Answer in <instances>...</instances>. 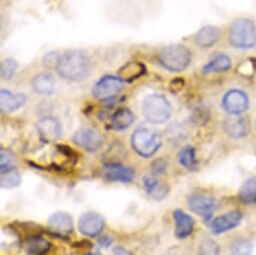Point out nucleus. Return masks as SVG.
Wrapping results in <instances>:
<instances>
[{
	"label": "nucleus",
	"instance_id": "nucleus-25",
	"mask_svg": "<svg viewBox=\"0 0 256 255\" xmlns=\"http://www.w3.org/2000/svg\"><path fill=\"white\" fill-rule=\"evenodd\" d=\"M22 184V176L20 173L12 168L4 172H2V187L4 189H12Z\"/></svg>",
	"mask_w": 256,
	"mask_h": 255
},
{
	"label": "nucleus",
	"instance_id": "nucleus-26",
	"mask_svg": "<svg viewBox=\"0 0 256 255\" xmlns=\"http://www.w3.org/2000/svg\"><path fill=\"white\" fill-rule=\"evenodd\" d=\"M179 162L187 169H193L196 167L197 160L195 157V149L191 146L183 148L179 153Z\"/></svg>",
	"mask_w": 256,
	"mask_h": 255
},
{
	"label": "nucleus",
	"instance_id": "nucleus-7",
	"mask_svg": "<svg viewBox=\"0 0 256 255\" xmlns=\"http://www.w3.org/2000/svg\"><path fill=\"white\" fill-rule=\"evenodd\" d=\"M222 108L231 116H239L249 108L248 96L240 90H230L222 98Z\"/></svg>",
	"mask_w": 256,
	"mask_h": 255
},
{
	"label": "nucleus",
	"instance_id": "nucleus-29",
	"mask_svg": "<svg viewBox=\"0 0 256 255\" xmlns=\"http://www.w3.org/2000/svg\"><path fill=\"white\" fill-rule=\"evenodd\" d=\"M200 255H219V246L212 239H203L199 246Z\"/></svg>",
	"mask_w": 256,
	"mask_h": 255
},
{
	"label": "nucleus",
	"instance_id": "nucleus-18",
	"mask_svg": "<svg viewBox=\"0 0 256 255\" xmlns=\"http://www.w3.org/2000/svg\"><path fill=\"white\" fill-rule=\"evenodd\" d=\"M32 84L36 92L42 96H50L54 92L56 80L52 74L48 72H42L34 78Z\"/></svg>",
	"mask_w": 256,
	"mask_h": 255
},
{
	"label": "nucleus",
	"instance_id": "nucleus-4",
	"mask_svg": "<svg viewBox=\"0 0 256 255\" xmlns=\"http://www.w3.org/2000/svg\"><path fill=\"white\" fill-rule=\"evenodd\" d=\"M142 112L145 118L153 124L166 122L172 114L168 100L162 94H149L142 104Z\"/></svg>",
	"mask_w": 256,
	"mask_h": 255
},
{
	"label": "nucleus",
	"instance_id": "nucleus-23",
	"mask_svg": "<svg viewBox=\"0 0 256 255\" xmlns=\"http://www.w3.org/2000/svg\"><path fill=\"white\" fill-rule=\"evenodd\" d=\"M146 72V68L142 62H128L118 70V78L122 80L132 82L139 78Z\"/></svg>",
	"mask_w": 256,
	"mask_h": 255
},
{
	"label": "nucleus",
	"instance_id": "nucleus-5",
	"mask_svg": "<svg viewBox=\"0 0 256 255\" xmlns=\"http://www.w3.org/2000/svg\"><path fill=\"white\" fill-rule=\"evenodd\" d=\"M132 147L137 154L142 157L148 158L153 156L161 147L160 135L148 128H139L137 129L131 139Z\"/></svg>",
	"mask_w": 256,
	"mask_h": 255
},
{
	"label": "nucleus",
	"instance_id": "nucleus-9",
	"mask_svg": "<svg viewBox=\"0 0 256 255\" xmlns=\"http://www.w3.org/2000/svg\"><path fill=\"white\" fill-rule=\"evenodd\" d=\"M36 128L40 139L46 143H52L58 141L62 133L60 122L52 116L40 118L36 124Z\"/></svg>",
	"mask_w": 256,
	"mask_h": 255
},
{
	"label": "nucleus",
	"instance_id": "nucleus-17",
	"mask_svg": "<svg viewBox=\"0 0 256 255\" xmlns=\"http://www.w3.org/2000/svg\"><path fill=\"white\" fill-rule=\"evenodd\" d=\"M48 224L56 234L62 236L72 233L74 228L72 217L64 212L54 213L48 219Z\"/></svg>",
	"mask_w": 256,
	"mask_h": 255
},
{
	"label": "nucleus",
	"instance_id": "nucleus-15",
	"mask_svg": "<svg viewBox=\"0 0 256 255\" xmlns=\"http://www.w3.org/2000/svg\"><path fill=\"white\" fill-rule=\"evenodd\" d=\"M174 220L176 223L175 234L177 238L184 239L192 234L194 229V220L184 211L177 209L173 213Z\"/></svg>",
	"mask_w": 256,
	"mask_h": 255
},
{
	"label": "nucleus",
	"instance_id": "nucleus-30",
	"mask_svg": "<svg viewBox=\"0 0 256 255\" xmlns=\"http://www.w3.org/2000/svg\"><path fill=\"white\" fill-rule=\"evenodd\" d=\"M14 155L8 150H2V153H0V167H2V172L14 168Z\"/></svg>",
	"mask_w": 256,
	"mask_h": 255
},
{
	"label": "nucleus",
	"instance_id": "nucleus-20",
	"mask_svg": "<svg viewBox=\"0 0 256 255\" xmlns=\"http://www.w3.org/2000/svg\"><path fill=\"white\" fill-rule=\"evenodd\" d=\"M224 129L226 133L233 138H242L247 134V124L244 118L238 116H232L225 120Z\"/></svg>",
	"mask_w": 256,
	"mask_h": 255
},
{
	"label": "nucleus",
	"instance_id": "nucleus-11",
	"mask_svg": "<svg viewBox=\"0 0 256 255\" xmlns=\"http://www.w3.org/2000/svg\"><path fill=\"white\" fill-rule=\"evenodd\" d=\"M188 204L194 213L202 216L206 220H209L213 215L215 203L214 200L208 195L201 193L192 194L188 199Z\"/></svg>",
	"mask_w": 256,
	"mask_h": 255
},
{
	"label": "nucleus",
	"instance_id": "nucleus-2",
	"mask_svg": "<svg viewBox=\"0 0 256 255\" xmlns=\"http://www.w3.org/2000/svg\"><path fill=\"white\" fill-rule=\"evenodd\" d=\"M228 42L237 50H250L256 44V26L248 18L234 20L228 30Z\"/></svg>",
	"mask_w": 256,
	"mask_h": 255
},
{
	"label": "nucleus",
	"instance_id": "nucleus-28",
	"mask_svg": "<svg viewBox=\"0 0 256 255\" xmlns=\"http://www.w3.org/2000/svg\"><path fill=\"white\" fill-rule=\"evenodd\" d=\"M18 62L14 58H8L2 62V68H0V72H2V78L4 80H10L14 76L16 70H18Z\"/></svg>",
	"mask_w": 256,
	"mask_h": 255
},
{
	"label": "nucleus",
	"instance_id": "nucleus-19",
	"mask_svg": "<svg viewBox=\"0 0 256 255\" xmlns=\"http://www.w3.org/2000/svg\"><path fill=\"white\" fill-rule=\"evenodd\" d=\"M232 66V62L229 56L225 54H218L211 58L204 66H203V74H219L228 72Z\"/></svg>",
	"mask_w": 256,
	"mask_h": 255
},
{
	"label": "nucleus",
	"instance_id": "nucleus-3",
	"mask_svg": "<svg viewBox=\"0 0 256 255\" xmlns=\"http://www.w3.org/2000/svg\"><path fill=\"white\" fill-rule=\"evenodd\" d=\"M158 60L165 70L172 72H180L190 66L192 52L185 46L172 44L161 50Z\"/></svg>",
	"mask_w": 256,
	"mask_h": 255
},
{
	"label": "nucleus",
	"instance_id": "nucleus-8",
	"mask_svg": "<svg viewBox=\"0 0 256 255\" xmlns=\"http://www.w3.org/2000/svg\"><path fill=\"white\" fill-rule=\"evenodd\" d=\"M72 140L76 145L90 153L98 151L102 146L100 135L96 131L92 129H86V128L78 130L74 134Z\"/></svg>",
	"mask_w": 256,
	"mask_h": 255
},
{
	"label": "nucleus",
	"instance_id": "nucleus-21",
	"mask_svg": "<svg viewBox=\"0 0 256 255\" xmlns=\"http://www.w3.org/2000/svg\"><path fill=\"white\" fill-rule=\"evenodd\" d=\"M134 122L133 112L126 108H118L110 120V126L116 131H124L128 129Z\"/></svg>",
	"mask_w": 256,
	"mask_h": 255
},
{
	"label": "nucleus",
	"instance_id": "nucleus-22",
	"mask_svg": "<svg viewBox=\"0 0 256 255\" xmlns=\"http://www.w3.org/2000/svg\"><path fill=\"white\" fill-rule=\"evenodd\" d=\"M24 249L28 255H44L50 248V244L40 235L28 237L24 244Z\"/></svg>",
	"mask_w": 256,
	"mask_h": 255
},
{
	"label": "nucleus",
	"instance_id": "nucleus-33",
	"mask_svg": "<svg viewBox=\"0 0 256 255\" xmlns=\"http://www.w3.org/2000/svg\"><path fill=\"white\" fill-rule=\"evenodd\" d=\"M112 238L110 237H108V236H102V237H100V240H98V245L100 246V247H104V248H106V247H108L110 244H112Z\"/></svg>",
	"mask_w": 256,
	"mask_h": 255
},
{
	"label": "nucleus",
	"instance_id": "nucleus-6",
	"mask_svg": "<svg viewBox=\"0 0 256 255\" xmlns=\"http://www.w3.org/2000/svg\"><path fill=\"white\" fill-rule=\"evenodd\" d=\"M122 80L118 76H104L92 88V94L100 100H108L116 98L122 90Z\"/></svg>",
	"mask_w": 256,
	"mask_h": 255
},
{
	"label": "nucleus",
	"instance_id": "nucleus-27",
	"mask_svg": "<svg viewBox=\"0 0 256 255\" xmlns=\"http://www.w3.org/2000/svg\"><path fill=\"white\" fill-rule=\"evenodd\" d=\"M231 255H251L253 245L250 241L239 239L236 240L231 246Z\"/></svg>",
	"mask_w": 256,
	"mask_h": 255
},
{
	"label": "nucleus",
	"instance_id": "nucleus-24",
	"mask_svg": "<svg viewBox=\"0 0 256 255\" xmlns=\"http://www.w3.org/2000/svg\"><path fill=\"white\" fill-rule=\"evenodd\" d=\"M238 197L241 202L251 204L256 202V178L248 179L239 189Z\"/></svg>",
	"mask_w": 256,
	"mask_h": 255
},
{
	"label": "nucleus",
	"instance_id": "nucleus-14",
	"mask_svg": "<svg viewBox=\"0 0 256 255\" xmlns=\"http://www.w3.org/2000/svg\"><path fill=\"white\" fill-rule=\"evenodd\" d=\"M221 38V32L218 28L207 26L202 28L195 36V42L199 48H210L215 46Z\"/></svg>",
	"mask_w": 256,
	"mask_h": 255
},
{
	"label": "nucleus",
	"instance_id": "nucleus-12",
	"mask_svg": "<svg viewBox=\"0 0 256 255\" xmlns=\"http://www.w3.org/2000/svg\"><path fill=\"white\" fill-rule=\"evenodd\" d=\"M104 175L110 181L130 183L134 180L136 172L133 168L122 166L120 163H108L104 167Z\"/></svg>",
	"mask_w": 256,
	"mask_h": 255
},
{
	"label": "nucleus",
	"instance_id": "nucleus-16",
	"mask_svg": "<svg viewBox=\"0 0 256 255\" xmlns=\"http://www.w3.org/2000/svg\"><path fill=\"white\" fill-rule=\"evenodd\" d=\"M26 98L24 94H14L8 90H2L0 92V104L4 112H12L24 106Z\"/></svg>",
	"mask_w": 256,
	"mask_h": 255
},
{
	"label": "nucleus",
	"instance_id": "nucleus-13",
	"mask_svg": "<svg viewBox=\"0 0 256 255\" xmlns=\"http://www.w3.org/2000/svg\"><path fill=\"white\" fill-rule=\"evenodd\" d=\"M241 220L242 214L240 212L231 211L215 218L212 221L210 228L214 234H220L237 227L241 223Z\"/></svg>",
	"mask_w": 256,
	"mask_h": 255
},
{
	"label": "nucleus",
	"instance_id": "nucleus-10",
	"mask_svg": "<svg viewBox=\"0 0 256 255\" xmlns=\"http://www.w3.org/2000/svg\"><path fill=\"white\" fill-rule=\"evenodd\" d=\"M104 227V218L96 212H86L78 220V230L82 234L94 237L98 235Z\"/></svg>",
	"mask_w": 256,
	"mask_h": 255
},
{
	"label": "nucleus",
	"instance_id": "nucleus-31",
	"mask_svg": "<svg viewBox=\"0 0 256 255\" xmlns=\"http://www.w3.org/2000/svg\"><path fill=\"white\" fill-rule=\"evenodd\" d=\"M158 186L159 182L154 176H146L144 178V187L149 194H152Z\"/></svg>",
	"mask_w": 256,
	"mask_h": 255
},
{
	"label": "nucleus",
	"instance_id": "nucleus-35",
	"mask_svg": "<svg viewBox=\"0 0 256 255\" xmlns=\"http://www.w3.org/2000/svg\"><path fill=\"white\" fill-rule=\"evenodd\" d=\"M88 255H102V254H100V253H90V254H88Z\"/></svg>",
	"mask_w": 256,
	"mask_h": 255
},
{
	"label": "nucleus",
	"instance_id": "nucleus-1",
	"mask_svg": "<svg viewBox=\"0 0 256 255\" xmlns=\"http://www.w3.org/2000/svg\"><path fill=\"white\" fill-rule=\"evenodd\" d=\"M56 70L66 80L80 82L90 72V60L84 50H68L60 58Z\"/></svg>",
	"mask_w": 256,
	"mask_h": 255
},
{
	"label": "nucleus",
	"instance_id": "nucleus-34",
	"mask_svg": "<svg viewBox=\"0 0 256 255\" xmlns=\"http://www.w3.org/2000/svg\"><path fill=\"white\" fill-rule=\"evenodd\" d=\"M114 255H133L130 251H128L126 249H124L122 247L114 248Z\"/></svg>",
	"mask_w": 256,
	"mask_h": 255
},
{
	"label": "nucleus",
	"instance_id": "nucleus-32",
	"mask_svg": "<svg viewBox=\"0 0 256 255\" xmlns=\"http://www.w3.org/2000/svg\"><path fill=\"white\" fill-rule=\"evenodd\" d=\"M60 56H58L56 52H50V54H46L44 56V66H54L56 68V64L58 62V60H60Z\"/></svg>",
	"mask_w": 256,
	"mask_h": 255
}]
</instances>
